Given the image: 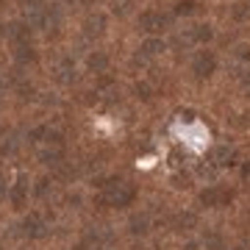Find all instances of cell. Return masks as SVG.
Returning <instances> with one entry per match:
<instances>
[{
  "label": "cell",
  "instance_id": "7c38bea8",
  "mask_svg": "<svg viewBox=\"0 0 250 250\" xmlns=\"http://www.w3.org/2000/svg\"><path fill=\"white\" fill-rule=\"evenodd\" d=\"M206 248L208 250H220L223 248V239H220L217 233H208V236H206Z\"/></svg>",
  "mask_w": 250,
  "mask_h": 250
},
{
  "label": "cell",
  "instance_id": "ac0fdd59",
  "mask_svg": "<svg viewBox=\"0 0 250 250\" xmlns=\"http://www.w3.org/2000/svg\"><path fill=\"white\" fill-rule=\"evenodd\" d=\"M0 34H3V22H0Z\"/></svg>",
  "mask_w": 250,
  "mask_h": 250
},
{
  "label": "cell",
  "instance_id": "5b68a950",
  "mask_svg": "<svg viewBox=\"0 0 250 250\" xmlns=\"http://www.w3.org/2000/svg\"><path fill=\"white\" fill-rule=\"evenodd\" d=\"M22 231H25L28 236H42V217H39V214H31L25 223H22Z\"/></svg>",
  "mask_w": 250,
  "mask_h": 250
},
{
  "label": "cell",
  "instance_id": "2e32d148",
  "mask_svg": "<svg viewBox=\"0 0 250 250\" xmlns=\"http://www.w3.org/2000/svg\"><path fill=\"white\" fill-rule=\"evenodd\" d=\"M195 11V3H181L178 6V14H192Z\"/></svg>",
  "mask_w": 250,
  "mask_h": 250
},
{
  "label": "cell",
  "instance_id": "277c9868",
  "mask_svg": "<svg viewBox=\"0 0 250 250\" xmlns=\"http://www.w3.org/2000/svg\"><path fill=\"white\" fill-rule=\"evenodd\" d=\"M200 200H203L206 206H220V203H225V200H231V192L225 195V192H217V189H206L203 195H200Z\"/></svg>",
  "mask_w": 250,
  "mask_h": 250
},
{
  "label": "cell",
  "instance_id": "7a4b0ae2",
  "mask_svg": "<svg viewBox=\"0 0 250 250\" xmlns=\"http://www.w3.org/2000/svg\"><path fill=\"white\" fill-rule=\"evenodd\" d=\"M139 22H142L145 31H159V28L167 25V17H161V14H156V11H147V14L139 17Z\"/></svg>",
  "mask_w": 250,
  "mask_h": 250
},
{
  "label": "cell",
  "instance_id": "6da1fadb",
  "mask_svg": "<svg viewBox=\"0 0 250 250\" xmlns=\"http://www.w3.org/2000/svg\"><path fill=\"white\" fill-rule=\"evenodd\" d=\"M100 189H103V195H100V203L103 206H128L131 200H134V189L120 178L103 181Z\"/></svg>",
  "mask_w": 250,
  "mask_h": 250
},
{
  "label": "cell",
  "instance_id": "30bf717a",
  "mask_svg": "<svg viewBox=\"0 0 250 250\" xmlns=\"http://www.w3.org/2000/svg\"><path fill=\"white\" fill-rule=\"evenodd\" d=\"M142 50L147 56H153V53H159V50H164V42H159V39H150V42H145L142 45Z\"/></svg>",
  "mask_w": 250,
  "mask_h": 250
},
{
  "label": "cell",
  "instance_id": "8fae6325",
  "mask_svg": "<svg viewBox=\"0 0 250 250\" xmlns=\"http://www.w3.org/2000/svg\"><path fill=\"white\" fill-rule=\"evenodd\" d=\"M211 159H214V164H225V159H231V150H228V147H217V150L211 153Z\"/></svg>",
  "mask_w": 250,
  "mask_h": 250
},
{
  "label": "cell",
  "instance_id": "3957f363",
  "mask_svg": "<svg viewBox=\"0 0 250 250\" xmlns=\"http://www.w3.org/2000/svg\"><path fill=\"white\" fill-rule=\"evenodd\" d=\"M214 56L211 53H200L195 59V72L197 75H211V72H214Z\"/></svg>",
  "mask_w": 250,
  "mask_h": 250
},
{
  "label": "cell",
  "instance_id": "8992f818",
  "mask_svg": "<svg viewBox=\"0 0 250 250\" xmlns=\"http://www.w3.org/2000/svg\"><path fill=\"white\" fill-rule=\"evenodd\" d=\"M25 192H28V187L20 181V184H14V189L9 192V197H11V203L14 206H25Z\"/></svg>",
  "mask_w": 250,
  "mask_h": 250
},
{
  "label": "cell",
  "instance_id": "52a82bcc",
  "mask_svg": "<svg viewBox=\"0 0 250 250\" xmlns=\"http://www.w3.org/2000/svg\"><path fill=\"white\" fill-rule=\"evenodd\" d=\"M9 34L14 36V39H20V45H22V42H25L28 36H31V28H28L25 22H14V25L9 28Z\"/></svg>",
  "mask_w": 250,
  "mask_h": 250
},
{
  "label": "cell",
  "instance_id": "9a60e30c",
  "mask_svg": "<svg viewBox=\"0 0 250 250\" xmlns=\"http://www.w3.org/2000/svg\"><path fill=\"white\" fill-rule=\"evenodd\" d=\"M208 36H211V31H208V25H200L195 31V39H200V42H203V39H208Z\"/></svg>",
  "mask_w": 250,
  "mask_h": 250
},
{
  "label": "cell",
  "instance_id": "4fadbf2b",
  "mask_svg": "<svg viewBox=\"0 0 250 250\" xmlns=\"http://www.w3.org/2000/svg\"><path fill=\"white\" fill-rule=\"evenodd\" d=\"M89 67H92V70H98V72L106 70V56H100V53L92 56V59H89Z\"/></svg>",
  "mask_w": 250,
  "mask_h": 250
},
{
  "label": "cell",
  "instance_id": "5bb4252c",
  "mask_svg": "<svg viewBox=\"0 0 250 250\" xmlns=\"http://www.w3.org/2000/svg\"><path fill=\"white\" fill-rule=\"evenodd\" d=\"M195 223H197L195 214H181V217H178V225H181V228H189V225H195Z\"/></svg>",
  "mask_w": 250,
  "mask_h": 250
},
{
  "label": "cell",
  "instance_id": "9c48e42d",
  "mask_svg": "<svg viewBox=\"0 0 250 250\" xmlns=\"http://www.w3.org/2000/svg\"><path fill=\"white\" fill-rule=\"evenodd\" d=\"M17 62L20 64H25V62H34V50H31V45H25V42H22V45H17Z\"/></svg>",
  "mask_w": 250,
  "mask_h": 250
},
{
  "label": "cell",
  "instance_id": "e0dca14e",
  "mask_svg": "<svg viewBox=\"0 0 250 250\" xmlns=\"http://www.w3.org/2000/svg\"><path fill=\"white\" fill-rule=\"evenodd\" d=\"M0 200H6V181L0 178Z\"/></svg>",
  "mask_w": 250,
  "mask_h": 250
},
{
  "label": "cell",
  "instance_id": "d6986e66",
  "mask_svg": "<svg viewBox=\"0 0 250 250\" xmlns=\"http://www.w3.org/2000/svg\"><path fill=\"white\" fill-rule=\"evenodd\" d=\"M233 250H245V248H233Z\"/></svg>",
  "mask_w": 250,
  "mask_h": 250
},
{
  "label": "cell",
  "instance_id": "ba28073f",
  "mask_svg": "<svg viewBox=\"0 0 250 250\" xmlns=\"http://www.w3.org/2000/svg\"><path fill=\"white\" fill-rule=\"evenodd\" d=\"M131 233H147V214L131 217Z\"/></svg>",
  "mask_w": 250,
  "mask_h": 250
}]
</instances>
